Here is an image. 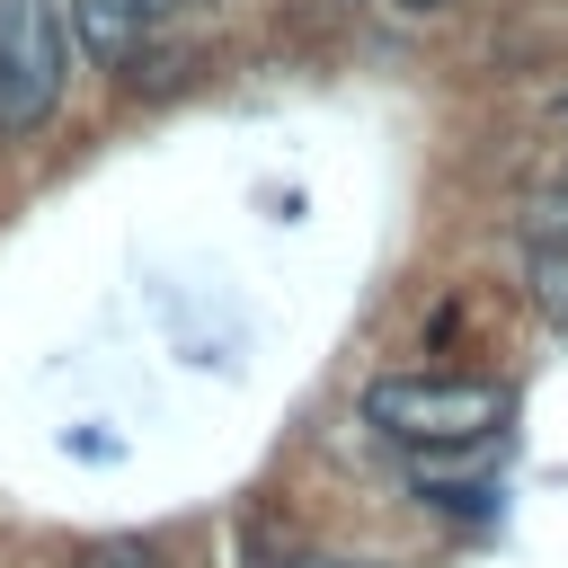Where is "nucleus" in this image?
Masks as SVG:
<instances>
[{"label":"nucleus","instance_id":"f03ea898","mask_svg":"<svg viewBox=\"0 0 568 568\" xmlns=\"http://www.w3.org/2000/svg\"><path fill=\"white\" fill-rule=\"evenodd\" d=\"M62 18L53 0H0V142H27L62 106Z\"/></svg>","mask_w":568,"mask_h":568},{"label":"nucleus","instance_id":"7ed1b4c3","mask_svg":"<svg viewBox=\"0 0 568 568\" xmlns=\"http://www.w3.org/2000/svg\"><path fill=\"white\" fill-rule=\"evenodd\" d=\"M71 36H80V53H89L98 71H124V62L142 53V18H133L124 0H71Z\"/></svg>","mask_w":568,"mask_h":568},{"label":"nucleus","instance_id":"20e7f679","mask_svg":"<svg viewBox=\"0 0 568 568\" xmlns=\"http://www.w3.org/2000/svg\"><path fill=\"white\" fill-rule=\"evenodd\" d=\"M524 293H532V311L568 337V240H532V248H524Z\"/></svg>","mask_w":568,"mask_h":568},{"label":"nucleus","instance_id":"39448f33","mask_svg":"<svg viewBox=\"0 0 568 568\" xmlns=\"http://www.w3.org/2000/svg\"><path fill=\"white\" fill-rule=\"evenodd\" d=\"M186 71H195V53H186V44H142V53L124 62V80H133V89H151V98H160V89H178Z\"/></svg>","mask_w":568,"mask_h":568},{"label":"nucleus","instance_id":"423d86ee","mask_svg":"<svg viewBox=\"0 0 568 568\" xmlns=\"http://www.w3.org/2000/svg\"><path fill=\"white\" fill-rule=\"evenodd\" d=\"M71 568H160V550L151 541H89Z\"/></svg>","mask_w":568,"mask_h":568},{"label":"nucleus","instance_id":"0eeeda50","mask_svg":"<svg viewBox=\"0 0 568 568\" xmlns=\"http://www.w3.org/2000/svg\"><path fill=\"white\" fill-rule=\"evenodd\" d=\"M266 568H373V559H337V550H311V559H266Z\"/></svg>","mask_w":568,"mask_h":568},{"label":"nucleus","instance_id":"1a4fd4ad","mask_svg":"<svg viewBox=\"0 0 568 568\" xmlns=\"http://www.w3.org/2000/svg\"><path fill=\"white\" fill-rule=\"evenodd\" d=\"M408 9H444V0H408Z\"/></svg>","mask_w":568,"mask_h":568},{"label":"nucleus","instance_id":"9b49d317","mask_svg":"<svg viewBox=\"0 0 568 568\" xmlns=\"http://www.w3.org/2000/svg\"><path fill=\"white\" fill-rule=\"evenodd\" d=\"M559 106H568V98H559Z\"/></svg>","mask_w":568,"mask_h":568},{"label":"nucleus","instance_id":"6e6552de","mask_svg":"<svg viewBox=\"0 0 568 568\" xmlns=\"http://www.w3.org/2000/svg\"><path fill=\"white\" fill-rule=\"evenodd\" d=\"M124 9H133V18H142V27H151V18H169V9H178V0H124Z\"/></svg>","mask_w":568,"mask_h":568},{"label":"nucleus","instance_id":"f257e3e1","mask_svg":"<svg viewBox=\"0 0 568 568\" xmlns=\"http://www.w3.org/2000/svg\"><path fill=\"white\" fill-rule=\"evenodd\" d=\"M364 417L390 444H417V453H479L488 426L506 417V390L497 382H453V373H390V382L364 390Z\"/></svg>","mask_w":568,"mask_h":568},{"label":"nucleus","instance_id":"9d476101","mask_svg":"<svg viewBox=\"0 0 568 568\" xmlns=\"http://www.w3.org/2000/svg\"><path fill=\"white\" fill-rule=\"evenodd\" d=\"M559 186H568V178H559Z\"/></svg>","mask_w":568,"mask_h":568}]
</instances>
